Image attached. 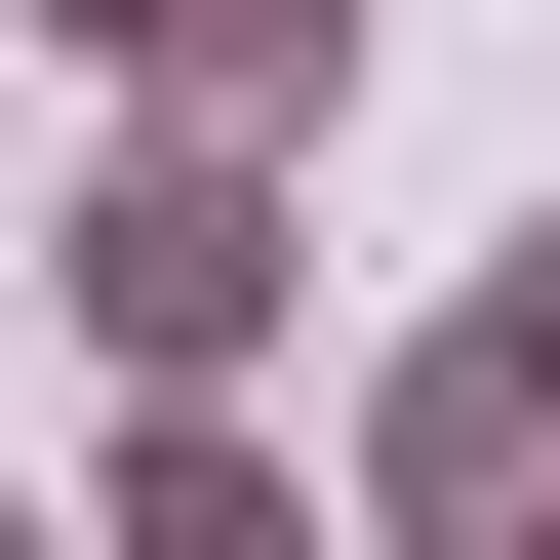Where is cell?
Here are the masks:
<instances>
[{
	"label": "cell",
	"mask_w": 560,
	"mask_h": 560,
	"mask_svg": "<svg viewBox=\"0 0 560 560\" xmlns=\"http://www.w3.org/2000/svg\"><path fill=\"white\" fill-rule=\"evenodd\" d=\"M81 81H200V120H361V0H40Z\"/></svg>",
	"instance_id": "cell-4"
},
{
	"label": "cell",
	"mask_w": 560,
	"mask_h": 560,
	"mask_svg": "<svg viewBox=\"0 0 560 560\" xmlns=\"http://www.w3.org/2000/svg\"><path fill=\"white\" fill-rule=\"evenodd\" d=\"M280 161H320V120H200V81H120L81 120V200H40V280H81V361H280Z\"/></svg>",
	"instance_id": "cell-1"
},
{
	"label": "cell",
	"mask_w": 560,
	"mask_h": 560,
	"mask_svg": "<svg viewBox=\"0 0 560 560\" xmlns=\"http://www.w3.org/2000/svg\"><path fill=\"white\" fill-rule=\"evenodd\" d=\"M81 521H120V560H320V480L241 441V361H120V441H81Z\"/></svg>",
	"instance_id": "cell-3"
},
{
	"label": "cell",
	"mask_w": 560,
	"mask_h": 560,
	"mask_svg": "<svg viewBox=\"0 0 560 560\" xmlns=\"http://www.w3.org/2000/svg\"><path fill=\"white\" fill-rule=\"evenodd\" d=\"M361 521H400V560H560V400H521V320H441V361L361 400Z\"/></svg>",
	"instance_id": "cell-2"
},
{
	"label": "cell",
	"mask_w": 560,
	"mask_h": 560,
	"mask_svg": "<svg viewBox=\"0 0 560 560\" xmlns=\"http://www.w3.org/2000/svg\"><path fill=\"white\" fill-rule=\"evenodd\" d=\"M480 320H521V400H560V200H521V241H480Z\"/></svg>",
	"instance_id": "cell-5"
}]
</instances>
